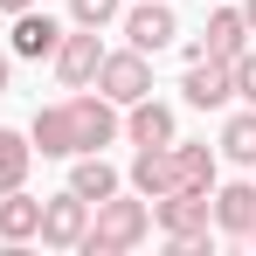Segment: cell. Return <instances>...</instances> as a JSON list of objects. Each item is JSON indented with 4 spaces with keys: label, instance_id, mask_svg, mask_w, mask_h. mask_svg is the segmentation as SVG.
<instances>
[{
    "label": "cell",
    "instance_id": "18",
    "mask_svg": "<svg viewBox=\"0 0 256 256\" xmlns=\"http://www.w3.org/2000/svg\"><path fill=\"white\" fill-rule=\"evenodd\" d=\"M28 160H35V146H28L21 132H0V194L28 180Z\"/></svg>",
    "mask_w": 256,
    "mask_h": 256
},
{
    "label": "cell",
    "instance_id": "10",
    "mask_svg": "<svg viewBox=\"0 0 256 256\" xmlns=\"http://www.w3.org/2000/svg\"><path fill=\"white\" fill-rule=\"evenodd\" d=\"M97 62H104L97 35H62V42H56V76H62V84H90Z\"/></svg>",
    "mask_w": 256,
    "mask_h": 256
},
{
    "label": "cell",
    "instance_id": "6",
    "mask_svg": "<svg viewBox=\"0 0 256 256\" xmlns=\"http://www.w3.org/2000/svg\"><path fill=\"white\" fill-rule=\"evenodd\" d=\"M70 132H76V152H104V146L118 138L111 97H76V104H70Z\"/></svg>",
    "mask_w": 256,
    "mask_h": 256
},
{
    "label": "cell",
    "instance_id": "13",
    "mask_svg": "<svg viewBox=\"0 0 256 256\" xmlns=\"http://www.w3.org/2000/svg\"><path fill=\"white\" fill-rule=\"evenodd\" d=\"M56 42H62V21H48V14H14V56H56Z\"/></svg>",
    "mask_w": 256,
    "mask_h": 256
},
{
    "label": "cell",
    "instance_id": "9",
    "mask_svg": "<svg viewBox=\"0 0 256 256\" xmlns=\"http://www.w3.org/2000/svg\"><path fill=\"white\" fill-rule=\"evenodd\" d=\"M132 187H138L146 201L173 194V187H180V180H173V146H138V160H132Z\"/></svg>",
    "mask_w": 256,
    "mask_h": 256
},
{
    "label": "cell",
    "instance_id": "2",
    "mask_svg": "<svg viewBox=\"0 0 256 256\" xmlns=\"http://www.w3.org/2000/svg\"><path fill=\"white\" fill-rule=\"evenodd\" d=\"M152 214L166 222V236H173V250H180V256H208V194L173 187V194L152 201Z\"/></svg>",
    "mask_w": 256,
    "mask_h": 256
},
{
    "label": "cell",
    "instance_id": "3",
    "mask_svg": "<svg viewBox=\"0 0 256 256\" xmlns=\"http://www.w3.org/2000/svg\"><path fill=\"white\" fill-rule=\"evenodd\" d=\"M97 90H104L111 104H138V97H152V70H146V56H138V48L104 56V62H97Z\"/></svg>",
    "mask_w": 256,
    "mask_h": 256
},
{
    "label": "cell",
    "instance_id": "21",
    "mask_svg": "<svg viewBox=\"0 0 256 256\" xmlns=\"http://www.w3.org/2000/svg\"><path fill=\"white\" fill-rule=\"evenodd\" d=\"M228 76H236V97H250V104H256V48H242V56L228 62Z\"/></svg>",
    "mask_w": 256,
    "mask_h": 256
},
{
    "label": "cell",
    "instance_id": "5",
    "mask_svg": "<svg viewBox=\"0 0 256 256\" xmlns=\"http://www.w3.org/2000/svg\"><path fill=\"white\" fill-rule=\"evenodd\" d=\"M250 48V21H242V7H222V14H208V35L187 48V62L194 56H214V62H236Z\"/></svg>",
    "mask_w": 256,
    "mask_h": 256
},
{
    "label": "cell",
    "instance_id": "16",
    "mask_svg": "<svg viewBox=\"0 0 256 256\" xmlns=\"http://www.w3.org/2000/svg\"><path fill=\"white\" fill-rule=\"evenodd\" d=\"M173 180L194 187V194H208L214 187V152L208 146H173Z\"/></svg>",
    "mask_w": 256,
    "mask_h": 256
},
{
    "label": "cell",
    "instance_id": "22",
    "mask_svg": "<svg viewBox=\"0 0 256 256\" xmlns=\"http://www.w3.org/2000/svg\"><path fill=\"white\" fill-rule=\"evenodd\" d=\"M242 21H250V35H256V0H242Z\"/></svg>",
    "mask_w": 256,
    "mask_h": 256
},
{
    "label": "cell",
    "instance_id": "15",
    "mask_svg": "<svg viewBox=\"0 0 256 256\" xmlns=\"http://www.w3.org/2000/svg\"><path fill=\"white\" fill-rule=\"evenodd\" d=\"M132 138H138V146H173V111L152 104V97H138V104H132Z\"/></svg>",
    "mask_w": 256,
    "mask_h": 256
},
{
    "label": "cell",
    "instance_id": "4",
    "mask_svg": "<svg viewBox=\"0 0 256 256\" xmlns=\"http://www.w3.org/2000/svg\"><path fill=\"white\" fill-rule=\"evenodd\" d=\"M84 228H90V201L84 194H56V201H42V236L48 250H76L84 242Z\"/></svg>",
    "mask_w": 256,
    "mask_h": 256
},
{
    "label": "cell",
    "instance_id": "11",
    "mask_svg": "<svg viewBox=\"0 0 256 256\" xmlns=\"http://www.w3.org/2000/svg\"><path fill=\"white\" fill-rule=\"evenodd\" d=\"M28 146H42V160H70V152H76L70 104H48V111H35V138H28Z\"/></svg>",
    "mask_w": 256,
    "mask_h": 256
},
{
    "label": "cell",
    "instance_id": "23",
    "mask_svg": "<svg viewBox=\"0 0 256 256\" xmlns=\"http://www.w3.org/2000/svg\"><path fill=\"white\" fill-rule=\"evenodd\" d=\"M0 7H7V14H21V7H35V0H0Z\"/></svg>",
    "mask_w": 256,
    "mask_h": 256
},
{
    "label": "cell",
    "instance_id": "8",
    "mask_svg": "<svg viewBox=\"0 0 256 256\" xmlns=\"http://www.w3.org/2000/svg\"><path fill=\"white\" fill-rule=\"evenodd\" d=\"M125 35H132V48H138V56H160V48L180 35V21H173V7H166V0H146V7L125 21Z\"/></svg>",
    "mask_w": 256,
    "mask_h": 256
},
{
    "label": "cell",
    "instance_id": "1",
    "mask_svg": "<svg viewBox=\"0 0 256 256\" xmlns=\"http://www.w3.org/2000/svg\"><path fill=\"white\" fill-rule=\"evenodd\" d=\"M146 228H152V214H146V201H97V222L84 228V242L76 250L84 256H118V250H132V242H146Z\"/></svg>",
    "mask_w": 256,
    "mask_h": 256
},
{
    "label": "cell",
    "instance_id": "20",
    "mask_svg": "<svg viewBox=\"0 0 256 256\" xmlns=\"http://www.w3.org/2000/svg\"><path fill=\"white\" fill-rule=\"evenodd\" d=\"M70 14H76V28H104L118 14V0H70Z\"/></svg>",
    "mask_w": 256,
    "mask_h": 256
},
{
    "label": "cell",
    "instance_id": "25",
    "mask_svg": "<svg viewBox=\"0 0 256 256\" xmlns=\"http://www.w3.org/2000/svg\"><path fill=\"white\" fill-rule=\"evenodd\" d=\"M250 242H256V222H250Z\"/></svg>",
    "mask_w": 256,
    "mask_h": 256
},
{
    "label": "cell",
    "instance_id": "17",
    "mask_svg": "<svg viewBox=\"0 0 256 256\" xmlns=\"http://www.w3.org/2000/svg\"><path fill=\"white\" fill-rule=\"evenodd\" d=\"M70 194H84V201L118 194V173L104 166V152H84V160H76V173H70Z\"/></svg>",
    "mask_w": 256,
    "mask_h": 256
},
{
    "label": "cell",
    "instance_id": "19",
    "mask_svg": "<svg viewBox=\"0 0 256 256\" xmlns=\"http://www.w3.org/2000/svg\"><path fill=\"white\" fill-rule=\"evenodd\" d=\"M222 152H228L236 166H256V111L228 118V132H222Z\"/></svg>",
    "mask_w": 256,
    "mask_h": 256
},
{
    "label": "cell",
    "instance_id": "7",
    "mask_svg": "<svg viewBox=\"0 0 256 256\" xmlns=\"http://www.w3.org/2000/svg\"><path fill=\"white\" fill-rule=\"evenodd\" d=\"M180 97H187L194 111H214V104H228V97H236V76H228V62H214V56H194V62H187V84H180Z\"/></svg>",
    "mask_w": 256,
    "mask_h": 256
},
{
    "label": "cell",
    "instance_id": "14",
    "mask_svg": "<svg viewBox=\"0 0 256 256\" xmlns=\"http://www.w3.org/2000/svg\"><path fill=\"white\" fill-rule=\"evenodd\" d=\"M208 214L222 222V228H228V236H250V222H256V187H250V180H236V187H222Z\"/></svg>",
    "mask_w": 256,
    "mask_h": 256
},
{
    "label": "cell",
    "instance_id": "24",
    "mask_svg": "<svg viewBox=\"0 0 256 256\" xmlns=\"http://www.w3.org/2000/svg\"><path fill=\"white\" fill-rule=\"evenodd\" d=\"M0 90H7V56H0Z\"/></svg>",
    "mask_w": 256,
    "mask_h": 256
},
{
    "label": "cell",
    "instance_id": "12",
    "mask_svg": "<svg viewBox=\"0 0 256 256\" xmlns=\"http://www.w3.org/2000/svg\"><path fill=\"white\" fill-rule=\"evenodd\" d=\"M42 228V201H28L21 187H7L0 194V242H28Z\"/></svg>",
    "mask_w": 256,
    "mask_h": 256
}]
</instances>
